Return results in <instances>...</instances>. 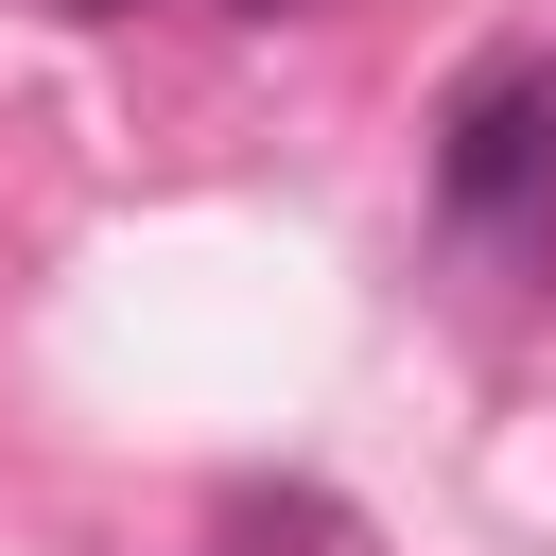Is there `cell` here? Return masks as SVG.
<instances>
[{"label": "cell", "instance_id": "6da1fadb", "mask_svg": "<svg viewBox=\"0 0 556 556\" xmlns=\"http://www.w3.org/2000/svg\"><path fill=\"white\" fill-rule=\"evenodd\" d=\"M434 191H452L469 226H539V208H556V52L469 70V104H452V139H434Z\"/></svg>", "mask_w": 556, "mask_h": 556}]
</instances>
